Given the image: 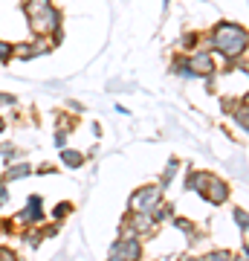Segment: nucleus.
Segmentation results:
<instances>
[{
	"mask_svg": "<svg viewBox=\"0 0 249 261\" xmlns=\"http://www.w3.org/2000/svg\"><path fill=\"white\" fill-rule=\"evenodd\" d=\"M209 47L214 53H220L226 61H238V56L246 53V29L235 23V20H220V23H214V29L209 32Z\"/></svg>",
	"mask_w": 249,
	"mask_h": 261,
	"instance_id": "1",
	"label": "nucleus"
},
{
	"mask_svg": "<svg viewBox=\"0 0 249 261\" xmlns=\"http://www.w3.org/2000/svg\"><path fill=\"white\" fill-rule=\"evenodd\" d=\"M162 203V186H139L133 195H130V212H151L154 206Z\"/></svg>",
	"mask_w": 249,
	"mask_h": 261,
	"instance_id": "2",
	"label": "nucleus"
},
{
	"mask_svg": "<svg viewBox=\"0 0 249 261\" xmlns=\"http://www.w3.org/2000/svg\"><path fill=\"white\" fill-rule=\"evenodd\" d=\"M142 258V244H139V235L128 232L125 238L110 247V258L107 261H139Z\"/></svg>",
	"mask_w": 249,
	"mask_h": 261,
	"instance_id": "3",
	"label": "nucleus"
},
{
	"mask_svg": "<svg viewBox=\"0 0 249 261\" xmlns=\"http://www.w3.org/2000/svg\"><path fill=\"white\" fill-rule=\"evenodd\" d=\"M185 61H188V67H191V73L197 79H209V75L217 73V61H214L212 49H191L185 56Z\"/></svg>",
	"mask_w": 249,
	"mask_h": 261,
	"instance_id": "4",
	"label": "nucleus"
},
{
	"mask_svg": "<svg viewBox=\"0 0 249 261\" xmlns=\"http://www.w3.org/2000/svg\"><path fill=\"white\" fill-rule=\"evenodd\" d=\"M44 221H46V215H44V200H41V195H29L26 197V209L15 215V224L38 226V224H44Z\"/></svg>",
	"mask_w": 249,
	"mask_h": 261,
	"instance_id": "5",
	"label": "nucleus"
},
{
	"mask_svg": "<svg viewBox=\"0 0 249 261\" xmlns=\"http://www.w3.org/2000/svg\"><path fill=\"white\" fill-rule=\"evenodd\" d=\"M203 197L209 200V203H226L229 200V183H223L220 177H212L209 180V186H206V192H203Z\"/></svg>",
	"mask_w": 249,
	"mask_h": 261,
	"instance_id": "6",
	"label": "nucleus"
},
{
	"mask_svg": "<svg viewBox=\"0 0 249 261\" xmlns=\"http://www.w3.org/2000/svg\"><path fill=\"white\" fill-rule=\"evenodd\" d=\"M154 226L157 224L151 221V212H130L128 215V232H133V235H145Z\"/></svg>",
	"mask_w": 249,
	"mask_h": 261,
	"instance_id": "7",
	"label": "nucleus"
},
{
	"mask_svg": "<svg viewBox=\"0 0 249 261\" xmlns=\"http://www.w3.org/2000/svg\"><path fill=\"white\" fill-rule=\"evenodd\" d=\"M209 180H212V174H209V171H188L185 186H188V192H194V195H203L206 186H209Z\"/></svg>",
	"mask_w": 249,
	"mask_h": 261,
	"instance_id": "8",
	"label": "nucleus"
},
{
	"mask_svg": "<svg viewBox=\"0 0 249 261\" xmlns=\"http://www.w3.org/2000/svg\"><path fill=\"white\" fill-rule=\"evenodd\" d=\"M32 174V166L29 163H12L9 168H6V183H12V180H23V177H29Z\"/></svg>",
	"mask_w": 249,
	"mask_h": 261,
	"instance_id": "9",
	"label": "nucleus"
},
{
	"mask_svg": "<svg viewBox=\"0 0 249 261\" xmlns=\"http://www.w3.org/2000/svg\"><path fill=\"white\" fill-rule=\"evenodd\" d=\"M52 6V0H23V12H26V18H38L41 12H46Z\"/></svg>",
	"mask_w": 249,
	"mask_h": 261,
	"instance_id": "10",
	"label": "nucleus"
},
{
	"mask_svg": "<svg viewBox=\"0 0 249 261\" xmlns=\"http://www.w3.org/2000/svg\"><path fill=\"white\" fill-rule=\"evenodd\" d=\"M171 73H174L177 79H197V75L191 73L188 61H185V56H177L174 61H171Z\"/></svg>",
	"mask_w": 249,
	"mask_h": 261,
	"instance_id": "11",
	"label": "nucleus"
},
{
	"mask_svg": "<svg viewBox=\"0 0 249 261\" xmlns=\"http://www.w3.org/2000/svg\"><path fill=\"white\" fill-rule=\"evenodd\" d=\"M61 163H64L67 168H78L84 163V154L75 148H61Z\"/></svg>",
	"mask_w": 249,
	"mask_h": 261,
	"instance_id": "12",
	"label": "nucleus"
},
{
	"mask_svg": "<svg viewBox=\"0 0 249 261\" xmlns=\"http://www.w3.org/2000/svg\"><path fill=\"white\" fill-rule=\"evenodd\" d=\"M177 168H180V160H174V157H171V160H168V166L162 168V177H159V186H162V189H165V186H171V180L177 177Z\"/></svg>",
	"mask_w": 249,
	"mask_h": 261,
	"instance_id": "13",
	"label": "nucleus"
},
{
	"mask_svg": "<svg viewBox=\"0 0 249 261\" xmlns=\"http://www.w3.org/2000/svg\"><path fill=\"white\" fill-rule=\"evenodd\" d=\"M171 218H174V209H171V206H154V209H151V221H154V224H165V221H171Z\"/></svg>",
	"mask_w": 249,
	"mask_h": 261,
	"instance_id": "14",
	"label": "nucleus"
},
{
	"mask_svg": "<svg viewBox=\"0 0 249 261\" xmlns=\"http://www.w3.org/2000/svg\"><path fill=\"white\" fill-rule=\"evenodd\" d=\"M0 157L6 160V163H15V160L20 157V151L15 148V145H9V142H6V145H0Z\"/></svg>",
	"mask_w": 249,
	"mask_h": 261,
	"instance_id": "15",
	"label": "nucleus"
},
{
	"mask_svg": "<svg viewBox=\"0 0 249 261\" xmlns=\"http://www.w3.org/2000/svg\"><path fill=\"white\" fill-rule=\"evenodd\" d=\"M232 218H235V224L240 226V232H243V238H246V212H243V209H235Z\"/></svg>",
	"mask_w": 249,
	"mask_h": 261,
	"instance_id": "16",
	"label": "nucleus"
},
{
	"mask_svg": "<svg viewBox=\"0 0 249 261\" xmlns=\"http://www.w3.org/2000/svg\"><path fill=\"white\" fill-rule=\"evenodd\" d=\"M12 53H15V44H9V41H0V61H9Z\"/></svg>",
	"mask_w": 249,
	"mask_h": 261,
	"instance_id": "17",
	"label": "nucleus"
},
{
	"mask_svg": "<svg viewBox=\"0 0 249 261\" xmlns=\"http://www.w3.org/2000/svg\"><path fill=\"white\" fill-rule=\"evenodd\" d=\"M232 258V252H226V250H217V252H212V255H206L203 261H229Z\"/></svg>",
	"mask_w": 249,
	"mask_h": 261,
	"instance_id": "18",
	"label": "nucleus"
},
{
	"mask_svg": "<svg viewBox=\"0 0 249 261\" xmlns=\"http://www.w3.org/2000/svg\"><path fill=\"white\" fill-rule=\"evenodd\" d=\"M197 44H200V38L194 35V32H188V35H183V47H185V49H194Z\"/></svg>",
	"mask_w": 249,
	"mask_h": 261,
	"instance_id": "19",
	"label": "nucleus"
},
{
	"mask_svg": "<svg viewBox=\"0 0 249 261\" xmlns=\"http://www.w3.org/2000/svg\"><path fill=\"white\" fill-rule=\"evenodd\" d=\"M56 148H67V128L56 130Z\"/></svg>",
	"mask_w": 249,
	"mask_h": 261,
	"instance_id": "20",
	"label": "nucleus"
},
{
	"mask_svg": "<svg viewBox=\"0 0 249 261\" xmlns=\"http://www.w3.org/2000/svg\"><path fill=\"white\" fill-rule=\"evenodd\" d=\"M15 102H18V99L12 93H0V108H15Z\"/></svg>",
	"mask_w": 249,
	"mask_h": 261,
	"instance_id": "21",
	"label": "nucleus"
},
{
	"mask_svg": "<svg viewBox=\"0 0 249 261\" xmlns=\"http://www.w3.org/2000/svg\"><path fill=\"white\" fill-rule=\"evenodd\" d=\"M171 221H174L177 226H180V229H183V232H188V235H194V226L188 224V221H183V218H171Z\"/></svg>",
	"mask_w": 249,
	"mask_h": 261,
	"instance_id": "22",
	"label": "nucleus"
},
{
	"mask_svg": "<svg viewBox=\"0 0 249 261\" xmlns=\"http://www.w3.org/2000/svg\"><path fill=\"white\" fill-rule=\"evenodd\" d=\"M70 212H73V206H70V203H58L52 215H56V218H64V215H70Z\"/></svg>",
	"mask_w": 249,
	"mask_h": 261,
	"instance_id": "23",
	"label": "nucleus"
},
{
	"mask_svg": "<svg viewBox=\"0 0 249 261\" xmlns=\"http://www.w3.org/2000/svg\"><path fill=\"white\" fill-rule=\"evenodd\" d=\"M0 261H18V255L12 250H6V247H0Z\"/></svg>",
	"mask_w": 249,
	"mask_h": 261,
	"instance_id": "24",
	"label": "nucleus"
},
{
	"mask_svg": "<svg viewBox=\"0 0 249 261\" xmlns=\"http://www.w3.org/2000/svg\"><path fill=\"white\" fill-rule=\"evenodd\" d=\"M26 244L38 247V244H41V235H38V232H26Z\"/></svg>",
	"mask_w": 249,
	"mask_h": 261,
	"instance_id": "25",
	"label": "nucleus"
},
{
	"mask_svg": "<svg viewBox=\"0 0 249 261\" xmlns=\"http://www.w3.org/2000/svg\"><path fill=\"white\" fill-rule=\"evenodd\" d=\"M229 261H246V247H243V252H240V258H229Z\"/></svg>",
	"mask_w": 249,
	"mask_h": 261,
	"instance_id": "26",
	"label": "nucleus"
},
{
	"mask_svg": "<svg viewBox=\"0 0 249 261\" xmlns=\"http://www.w3.org/2000/svg\"><path fill=\"white\" fill-rule=\"evenodd\" d=\"M3 186H6V180H3V177H0V189H3Z\"/></svg>",
	"mask_w": 249,
	"mask_h": 261,
	"instance_id": "27",
	"label": "nucleus"
}]
</instances>
